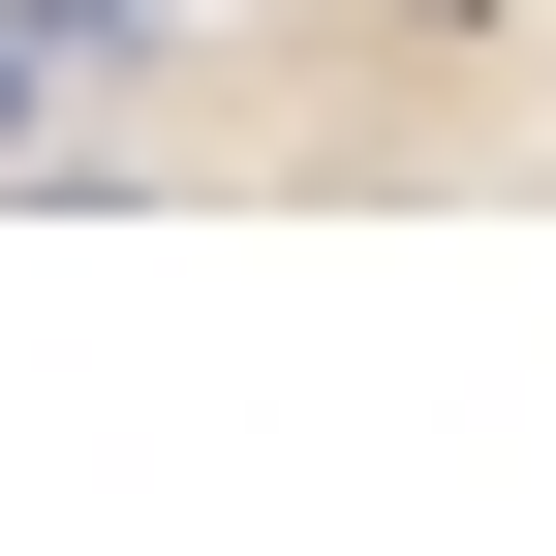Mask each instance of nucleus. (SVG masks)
I'll use <instances>...</instances> for the list:
<instances>
[{"instance_id": "nucleus-1", "label": "nucleus", "mask_w": 556, "mask_h": 556, "mask_svg": "<svg viewBox=\"0 0 556 556\" xmlns=\"http://www.w3.org/2000/svg\"><path fill=\"white\" fill-rule=\"evenodd\" d=\"M340 31H371V62H526L556 0H340Z\"/></svg>"}]
</instances>
